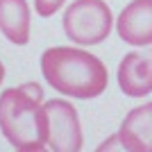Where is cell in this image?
Wrapping results in <instances>:
<instances>
[{
  "mask_svg": "<svg viewBox=\"0 0 152 152\" xmlns=\"http://www.w3.org/2000/svg\"><path fill=\"white\" fill-rule=\"evenodd\" d=\"M41 73L55 91L80 100L102 95L109 84L107 66L95 55L70 45L48 48L41 55Z\"/></svg>",
  "mask_w": 152,
  "mask_h": 152,
  "instance_id": "obj_1",
  "label": "cell"
},
{
  "mask_svg": "<svg viewBox=\"0 0 152 152\" xmlns=\"http://www.w3.org/2000/svg\"><path fill=\"white\" fill-rule=\"evenodd\" d=\"M0 129L16 150L39 152L48 145V114L41 100L27 91L7 89L0 93Z\"/></svg>",
  "mask_w": 152,
  "mask_h": 152,
  "instance_id": "obj_2",
  "label": "cell"
},
{
  "mask_svg": "<svg viewBox=\"0 0 152 152\" xmlns=\"http://www.w3.org/2000/svg\"><path fill=\"white\" fill-rule=\"evenodd\" d=\"M64 32L70 43H102L114 27V16L104 0H75L64 12Z\"/></svg>",
  "mask_w": 152,
  "mask_h": 152,
  "instance_id": "obj_3",
  "label": "cell"
},
{
  "mask_svg": "<svg viewBox=\"0 0 152 152\" xmlns=\"http://www.w3.org/2000/svg\"><path fill=\"white\" fill-rule=\"evenodd\" d=\"M48 114V145L55 152H80L82 150V127L75 107L66 100H45Z\"/></svg>",
  "mask_w": 152,
  "mask_h": 152,
  "instance_id": "obj_4",
  "label": "cell"
},
{
  "mask_svg": "<svg viewBox=\"0 0 152 152\" xmlns=\"http://www.w3.org/2000/svg\"><path fill=\"white\" fill-rule=\"evenodd\" d=\"M116 30L129 45H152V0H132L118 14Z\"/></svg>",
  "mask_w": 152,
  "mask_h": 152,
  "instance_id": "obj_5",
  "label": "cell"
},
{
  "mask_svg": "<svg viewBox=\"0 0 152 152\" xmlns=\"http://www.w3.org/2000/svg\"><path fill=\"white\" fill-rule=\"evenodd\" d=\"M118 86L127 98L152 93V55L127 52L118 64Z\"/></svg>",
  "mask_w": 152,
  "mask_h": 152,
  "instance_id": "obj_6",
  "label": "cell"
},
{
  "mask_svg": "<svg viewBox=\"0 0 152 152\" xmlns=\"http://www.w3.org/2000/svg\"><path fill=\"white\" fill-rule=\"evenodd\" d=\"M123 150L127 152H152V102L132 109L118 129Z\"/></svg>",
  "mask_w": 152,
  "mask_h": 152,
  "instance_id": "obj_7",
  "label": "cell"
},
{
  "mask_svg": "<svg viewBox=\"0 0 152 152\" xmlns=\"http://www.w3.org/2000/svg\"><path fill=\"white\" fill-rule=\"evenodd\" d=\"M0 32L16 45L30 41V7L25 0H0Z\"/></svg>",
  "mask_w": 152,
  "mask_h": 152,
  "instance_id": "obj_8",
  "label": "cell"
},
{
  "mask_svg": "<svg viewBox=\"0 0 152 152\" xmlns=\"http://www.w3.org/2000/svg\"><path fill=\"white\" fill-rule=\"evenodd\" d=\"M64 2H66V0H34V12H37L39 16L48 18V16H52L55 12L61 9Z\"/></svg>",
  "mask_w": 152,
  "mask_h": 152,
  "instance_id": "obj_9",
  "label": "cell"
},
{
  "mask_svg": "<svg viewBox=\"0 0 152 152\" xmlns=\"http://www.w3.org/2000/svg\"><path fill=\"white\" fill-rule=\"evenodd\" d=\"M20 89L27 91V93H30L32 98H37V100H43V89H41L37 82H27V84H23Z\"/></svg>",
  "mask_w": 152,
  "mask_h": 152,
  "instance_id": "obj_10",
  "label": "cell"
},
{
  "mask_svg": "<svg viewBox=\"0 0 152 152\" xmlns=\"http://www.w3.org/2000/svg\"><path fill=\"white\" fill-rule=\"evenodd\" d=\"M2 80H5V66H2V61H0V84H2Z\"/></svg>",
  "mask_w": 152,
  "mask_h": 152,
  "instance_id": "obj_11",
  "label": "cell"
}]
</instances>
